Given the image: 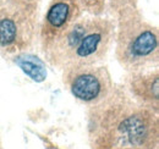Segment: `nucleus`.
<instances>
[{
    "mask_svg": "<svg viewBox=\"0 0 159 149\" xmlns=\"http://www.w3.org/2000/svg\"><path fill=\"white\" fill-rule=\"evenodd\" d=\"M116 57L130 72L142 71L158 61V29L141 15L136 6H126L118 12Z\"/></svg>",
    "mask_w": 159,
    "mask_h": 149,
    "instance_id": "2",
    "label": "nucleus"
},
{
    "mask_svg": "<svg viewBox=\"0 0 159 149\" xmlns=\"http://www.w3.org/2000/svg\"><path fill=\"white\" fill-rule=\"evenodd\" d=\"M6 2L31 16L37 17V11L39 7L40 0H6Z\"/></svg>",
    "mask_w": 159,
    "mask_h": 149,
    "instance_id": "9",
    "label": "nucleus"
},
{
    "mask_svg": "<svg viewBox=\"0 0 159 149\" xmlns=\"http://www.w3.org/2000/svg\"><path fill=\"white\" fill-rule=\"evenodd\" d=\"M15 64L20 66L21 70L36 82H42L47 77V70L43 61L36 56L28 54L19 55L15 59Z\"/></svg>",
    "mask_w": 159,
    "mask_h": 149,
    "instance_id": "8",
    "label": "nucleus"
},
{
    "mask_svg": "<svg viewBox=\"0 0 159 149\" xmlns=\"http://www.w3.org/2000/svg\"><path fill=\"white\" fill-rule=\"evenodd\" d=\"M108 4L118 12L126 6H136V0H108Z\"/></svg>",
    "mask_w": 159,
    "mask_h": 149,
    "instance_id": "11",
    "label": "nucleus"
},
{
    "mask_svg": "<svg viewBox=\"0 0 159 149\" xmlns=\"http://www.w3.org/2000/svg\"><path fill=\"white\" fill-rule=\"evenodd\" d=\"M34 19L6 1L0 5V48L16 52L22 50L32 40Z\"/></svg>",
    "mask_w": 159,
    "mask_h": 149,
    "instance_id": "5",
    "label": "nucleus"
},
{
    "mask_svg": "<svg viewBox=\"0 0 159 149\" xmlns=\"http://www.w3.org/2000/svg\"><path fill=\"white\" fill-rule=\"evenodd\" d=\"M114 36L115 28L111 21L99 16L88 19L86 32L66 66H89L98 64L107 55Z\"/></svg>",
    "mask_w": 159,
    "mask_h": 149,
    "instance_id": "4",
    "label": "nucleus"
},
{
    "mask_svg": "<svg viewBox=\"0 0 159 149\" xmlns=\"http://www.w3.org/2000/svg\"><path fill=\"white\" fill-rule=\"evenodd\" d=\"M64 72V82L76 99L97 104L111 92V81L105 67L69 65Z\"/></svg>",
    "mask_w": 159,
    "mask_h": 149,
    "instance_id": "3",
    "label": "nucleus"
},
{
    "mask_svg": "<svg viewBox=\"0 0 159 149\" xmlns=\"http://www.w3.org/2000/svg\"><path fill=\"white\" fill-rule=\"evenodd\" d=\"M97 149H153L158 141L156 112L125 94H108L97 103L89 119Z\"/></svg>",
    "mask_w": 159,
    "mask_h": 149,
    "instance_id": "1",
    "label": "nucleus"
},
{
    "mask_svg": "<svg viewBox=\"0 0 159 149\" xmlns=\"http://www.w3.org/2000/svg\"><path fill=\"white\" fill-rule=\"evenodd\" d=\"M82 11H87L94 16H100L108 4V0H77Z\"/></svg>",
    "mask_w": 159,
    "mask_h": 149,
    "instance_id": "10",
    "label": "nucleus"
},
{
    "mask_svg": "<svg viewBox=\"0 0 159 149\" xmlns=\"http://www.w3.org/2000/svg\"><path fill=\"white\" fill-rule=\"evenodd\" d=\"M81 15L82 9L77 0H50L40 28V40L44 54Z\"/></svg>",
    "mask_w": 159,
    "mask_h": 149,
    "instance_id": "6",
    "label": "nucleus"
},
{
    "mask_svg": "<svg viewBox=\"0 0 159 149\" xmlns=\"http://www.w3.org/2000/svg\"><path fill=\"white\" fill-rule=\"evenodd\" d=\"M127 86L139 105L151 109L154 112L158 110L159 76L157 71L131 72V76L127 81Z\"/></svg>",
    "mask_w": 159,
    "mask_h": 149,
    "instance_id": "7",
    "label": "nucleus"
}]
</instances>
